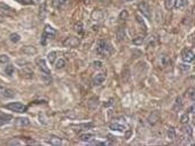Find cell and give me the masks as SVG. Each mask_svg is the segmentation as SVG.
I'll return each mask as SVG.
<instances>
[{"label":"cell","mask_w":195,"mask_h":146,"mask_svg":"<svg viewBox=\"0 0 195 146\" xmlns=\"http://www.w3.org/2000/svg\"><path fill=\"white\" fill-rule=\"evenodd\" d=\"M96 53L99 54L100 57L102 58H108L113 53V46L108 40H99L98 45H96Z\"/></svg>","instance_id":"6da1fadb"},{"label":"cell","mask_w":195,"mask_h":146,"mask_svg":"<svg viewBox=\"0 0 195 146\" xmlns=\"http://www.w3.org/2000/svg\"><path fill=\"white\" fill-rule=\"evenodd\" d=\"M55 35H56V31H55V29H54L53 27H51L50 24L45 25L44 32H43V35H41V39H40V44H41V45H46L47 39L54 38Z\"/></svg>","instance_id":"7a4b0ae2"},{"label":"cell","mask_w":195,"mask_h":146,"mask_svg":"<svg viewBox=\"0 0 195 146\" xmlns=\"http://www.w3.org/2000/svg\"><path fill=\"white\" fill-rule=\"evenodd\" d=\"M138 9L142 14V16H145L147 20L152 21V9H150V7H149V5L147 3H145V1L140 3L138 5Z\"/></svg>","instance_id":"3957f363"},{"label":"cell","mask_w":195,"mask_h":146,"mask_svg":"<svg viewBox=\"0 0 195 146\" xmlns=\"http://www.w3.org/2000/svg\"><path fill=\"white\" fill-rule=\"evenodd\" d=\"M6 108H8V109H11L13 112H16V113H24V112H27V106L23 105L22 103H20V101L8 103Z\"/></svg>","instance_id":"277c9868"},{"label":"cell","mask_w":195,"mask_h":146,"mask_svg":"<svg viewBox=\"0 0 195 146\" xmlns=\"http://www.w3.org/2000/svg\"><path fill=\"white\" fill-rule=\"evenodd\" d=\"M80 43V40L78 37H75V36H70V37H68L66 38L63 42V46L64 47H69V48H75V47H77Z\"/></svg>","instance_id":"5b68a950"},{"label":"cell","mask_w":195,"mask_h":146,"mask_svg":"<svg viewBox=\"0 0 195 146\" xmlns=\"http://www.w3.org/2000/svg\"><path fill=\"white\" fill-rule=\"evenodd\" d=\"M181 59L186 63H191L194 61V52L191 48H184L181 51Z\"/></svg>","instance_id":"8992f818"},{"label":"cell","mask_w":195,"mask_h":146,"mask_svg":"<svg viewBox=\"0 0 195 146\" xmlns=\"http://www.w3.org/2000/svg\"><path fill=\"white\" fill-rule=\"evenodd\" d=\"M14 96H15V91L8 89V88L0 86V98L1 99H11Z\"/></svg>","instance_id":"52a82bcc"},{"label":"cell","mask_w":195,"mask_h":146,"mask_svg":"<svg viewBox=\"0 0 195 146\" xmlns=\"http://www.w3.org/2000/svg\"><path fill=\"white\" fill-rule=\"evenodd\" d=\"M36 63H37V66L39 67V69L43 71V73L51 74V69L48 68V66H47V63H46V61L44 60V59H41V58H38V59L36 60Z\"/></svg>","instance_id":"ba28073f"},{"label":"cell","mask_w":195,"mask_h":146,"mask_svg":"<svg viewBox=\"0 0 195 146\" xmlns=\"http://www.w3.org/2000/svg\"><path fill=\"white\" fill-rule=\"evenodd\" d=\"M110 130H113V131H117V132H125L126 131V125L123 124V123H118V122H114L111 124L109 125Z\"/></svg>","instance_id":"9c48e42d"},{"label":"cell","mask_w":195,"mask_h":146,"mask_svg":"<svg viewBox=\"0 0 195 146\" xmlns=\"http://www.w3.org/2000/svg\"><path fill=\"white\" fill-rule=\"evenodd\" d=\"M105 79H106V74L105 73H99V74H96L94 77H93V85L94 86H100L105 82Z\"/></svg>","instance_id":"30bf717a"},{"label":"cell","mask_w":195,"mask_h":146,"mask_svg":"<svg viewBox=\"0 0 195 146\" xmlns=\"http://www.w3.org/2000/svg\"><path fill=\"white\" fill-rule=\"evenodd\" d=\"M91 18L94 22H101L103 20V13L100 9H94L91 14Z\"/></svg>","instance_id":"8fae6325"},{"label":"cell","mask_w":195,"mask_h":146,"mask_svg":"<svg viewBox=\"0 0 195 146\" xmlns=\"http://www.w3.org/2000/svg\"><path fill=\"white\" fill-rule=\"evenodd\" d=\"M13 120V116L9 114H5L2 112H0V124H8Z\"/></svg>","instance_id":"7c38bea8"},{"label":"cell","mask_w":195,"mask_h":146,"mask_svg":"<svg viewBox=\"0 0 195 146\" xmlns=\"http://www.w3.org/2000/svg\"><path fill=\"white\" fill-rule=\"evenodd\" d=\"M158 121H160V115H158V113H157V112H153L152 114L149 115L148 123L150 125H154V124H156Z\"/></svg>","instance_id":"4fadbf2b"},{"label":"cell","mask_w":195,"mask_h":146,"mask_svg":"<svg viewBox=\"0 0 195 146\" xmlns=\"http://www.w3.org/2000/svg\"><path fill=\"white\" fill-rule=\"evenodd\" d=\"M15 124L18 127H28L30 125V121L28 118H18L15 120Z\"/></svg>","instance_id":"5bb4252c"},{"label":"cell","mask_w":195,"mask_h":146,"mask_svg":"<svg viewBox=\"0 0 195 146\" xmlns=\"http://www.w3.org/2000/svg\"><path fill=\"white\" fill-rule=\"evenodd\" d=\"M116 36H117V39L122 42V40L125 39V36H126V31H125V28L124 27H119V28L117 29V32H116Z\"/></svg>","instance_id":"9a60e30c"},{"label":"cell","mask_w":195,"mask_h":146,"mask_svg":"<svg viewBox=\"0 0 195 146\" xmlns=\"http://www.w3.org/2000/svg\"><path fill=\"white\" fill-rule=\"evenodd\" d=\"M188 5V0H176L174 1V8L176 9H184Z\"/></svg>","instance_id":"2e32d148"},{"label":"cell","mask_w":195,"mask_h":146,"mask_svg":"<svg viewBox=\"0 0 195 146\" xmlns=\"http://www.w3.org/2000/svg\"><path fill=\"white\" fill-rule=\"evenodd\" d=\"M69 0H52V5H53L54 8H57V9H60L64 6V5H67V3Z\"/></svg>","instance_id":"e0dca14e"},{"label":"cell","mask_w":195,"mask_h":146,"mask_svg":"<svg viewBox=\"0 0 195 146\" xmlns=\"http://www.w3.org/2000/svg\"><path fill=\"white\" fill-rule=\"evenodd\" d=\"M50 144L53 146H60L62 145V139L57 136H51L50 137Z\"/></svg>","instance_id":"ac0fdd59"},{"label":"cell","mask_w":195,"mask_h":146,"mask_svg":"<svg viewBox=\"0 0 195 146\" xmlns=\"http://www.w3.org/2000/svg\"><path fill=\"white\" fill-rule=\"evenodd\" d=\"M0 11L4 12V13H5V14H6V15H11V14H13V13H14V11H13V8L8 7L7 5L2 4V3H0Z\"/></svg>","instance_id":"d6986e66"},{"label":"cell","mask_w":195,"mask_h":146,"mask_svg":"<svg viewBox=\"0 0 195 146\" xmlns=\"http://www.w3.org/2000/svg\"><path fill=\"white\" fill-rule=\"evenodd\" d=\"M5 74L7 76H9V77L14 75V66L11 63L6 64V66H5Z\"/></svg>","instance_id":"ffe728a7"},{"label":"cell","mask_w":195,"mask_h":146,"mask_svg":"<svg viewBox=\"0 0 195 146\" xmlns=\"http://www.w3.org/2000/svg\"><path fill=\"white\" fill-rule=\"evenodd\" d=\"M56 55H57L56 51H52V52H50V53L47 54V60H48V62H50L51 64H53L54 62H55V60H56Z\"/></svg>","instance_id":"44dd1931"},{"label":"cell","mask_w":195,"mask_h":146,"mask_svg":"<svg viewBox=\"0 0 195 146\" xmlns=\"http://www.w3.org/2000/svg\"><path fill=\"white\" fill-rule=\"evenodd\" d=\"M181 107H183V99H181V97H177L176 103H174V106H173V111L174 112L180 111Z\"/></svg>","instance_id":"7402d4cb"},{"label":"cell","mask_w":195,"mask_h":146,"mask_svg":"<svg viewBox=\"0 0 195 146\" xmlns=\"http://www.w3.org/2000/svg\"><path fill=\"white\" fill-rule=\"evenodd\" d=\"M9 62H11V60H9V57H8V55H6V54H1V55H0V66L5 67V66L8 64Z\"/></svg>","instance_id":"603a6c76"},{"label":"cell","mask_w":195,"mask_h":146,"mask_svg":"<svg viewBox=\"0 0 195 146\" xmlns=\"http://www.w3.org/2000/svg\"><path fill=\"white\" fill-rule=\"evenodd\" d=\"M132 42H133V44H134V45H142V43H144V42H145V36L144 35H138L137 36V37H135V38H133V40H132Z\"/></svg>","instance_id":"cb8c5ba5"},{"label":"cell","mask_w":195,"mask_h":146,"mask_svg":"<svg viewBox=\"0 0 195 146\" xmlns=\"http://www.w3.org/2000/svg\"><path fill=\"white\" fill-rule=\"evenodd\" d=\"M177 137V133H176V130H174L173 127H170V128L168 129V138L170 139V140H174Z\"/></svg>","instance_id":"d4e9b609"},{"label":"cell","mask_w":195,"mask_h":146,"mask_svg":"<svg viewBox=\"0 0 195 146\" xmlns=\"http://www.w3.org/2000/svg\"><path fill=\"white\" fill-rule=\"evenodd\" d=\"M22 51H23V53L29 54V55H32V54H36V53H37V50H36V48L33 46H25Z\"/></svg>","instance_id":"484cf974"},{"label":"cell","mask_w":195,"mask_h":146,"mask_svg":"<svg viewBox=\"0 0 195 146\" xmlns=\"http://www.w3.org/2000/svg\"><path fill=\"white\" fill-rule=\"evenodd\" d=\"M92 138H93V135H91V133H82V135L79 136V139H80V140H83V142H87V143H89Z\"/></svg>","instance_id":"4316f807"},{"label":"cell","mask_w":195,"mask_h":146,"mask_svg":"<svg viewBox=\"0 0 195 146\" xmlns=\"http://www.w3.org/2000/svg\"><path fill=\"white\" fill-rule=\"evenodd\" d=\"M9 39H11L12 43H18L21 40V36L18 35V33H12L9 36Z\"/></svg>","instance_id":"83f0119b"},{"label":"cell","mask_w":195,"mask_h":146,"mask_svg":"<svg viewBox=\"0 0 195 146\" xmlns=\"http://www.w3.org/2000/svg\"><path fill=\"white\" fill-rule=\"evenodd\" d=\"M118 18L121 20V21H126L129 18V12L128 11H122L121 13H119V15H118Z\"/></svg>","instance_id":"f1b7e54d"},{"label":"cell","mask_w":195,"mask_h":146,"mask_svg":"<svg viewBox=\"0 0 195 146\" xmlns=\"http://www.w3.org/2000/svg\"><path fill=\"white\" fill-rule=\"evenodd\" d=\"M64 66H66L64 59H59V60L56 61V63H55V68H56V69H61V68H63Z\"/></svg>","instance_id":"f546056e"},{"label":"cell","mask_w":195,"mask_h":146,"mask_svg":"<svg viewBox=\"0 0 195 146\" xmlns=\"http://www.w3.org/2000/svg\"><path fill=\"white\" fill-rule=\"evenodd\" d=\"M188 121H189V114H188V113H186V114H184L183 116H181L180 123H181V124H187Z\"/></svg>","instance_id":"4dcf8cb0"},{"label":"cell","mask_w":195,"mask_h":146,"mask_svg":"<svg viewBox=\"0 0 195 146\" xmlns=\"http://www.w3.org/2000/svg\"><path fill=\"white\" fill-rule=\"evenodd\" d=\"M184 132L187 136H189V137H191L192 133H193V128H192L191 125H188V123H187V125H186V127L184 128Z\"/></svg>","instance_id":"1f68e13d"},{"label":"cell","mask_w":195,"mask_h":146,"mask_svg":"<svg viewBox=\"0 0 195 146\" xmlns=\"http://www.w3.org/2000/svg\"><path fill=\"white\" fill-rule=\"evenodd\" d=\"M93 123H89V124H78V125H72V128H77V129H82V128H92Z\"/></svg>","instance_id":"d6a6232c"},{"label":"cell","mask_w":195,"mask_h":146,"mask_svg":"<svg viewBox=\"0 0 195 146\" xmlns=\"http://www.w3.org/2000/svg\"><path fill=\"white\" fill-rule=\"evenodd\" d=\"M187 97H189L191 100H194V88H189L187 90Z\"/></svg>","instance_id":"836d02e7"},{"label":"cell","mask_w":195,"mask_h":146,"mask_svg":"<svg viewBox=\"0 0 195 146\" xmlns=\"http://www.w3.org/2000/svg\"><path fill=\"white\" fill-rule=\"evenodd\" d=\"M75 29H76V31L79 32V33H83V24L80 22H78L77 24L75 25Z\"/></svg>","instance_id":"e575fe53"},{"label":"cell","mask_w":195,"mask_h":146,"mask_svg":"<svg viewBox=\"0 0 195 146\" xmlns=\"http://www.w3.org/2000/svg\"><path fill=\"white\" fill-rule=\"evenodd\" d=\"M164 4H165V8L167 9H170L173 5V0H164Z\"/></svg>","instance_id":"d590c367"},{"label":"cell","mask_w":195,"mask_h":146,"mask_svg":"<svg viewBox=\"0 0 195 146\" xmlns=\"http://www.w3.org/2000/svg\"><path fill=\"white\" fill-rule=\"evenodd\" d=\"M43 79L45 81V83H46V84H48L50 82H52L51 75H50V74H46V73H45V75H43Z\"/></svg>","instance_id":"8d00e7d4"},{"label":"cell","mask_w":195,"mask_h":146,"mask_svg":"<svg viewBox=\"0 0 195 146\" xmlns=\"http://www.w3.org/2000/svg\"><path fill=\"white\" fill-rule=\"evenodd\" d=\"M179 68L181 69L183 73H186V71L189 70V66H187V64H179Z\"/></svg>","instance_id":"74e56055"},{"label":"cell","mask_w":195,"mask_h":146,"mask_svg":"<svg viewBox=\"0 0 195 146\" xmlns=\"http://www.w3.org/2000/svg\"><path fill=\"white\" fill-rule=\"evenodd\" d=\"M137 21H138L139 23H140V24L142 25V28H144V30H145V31H146V30H147V27H146L145 22H144V21H142V20H141V18H139V16H137Z\"/></svg>","instance_id":"f35d334b"},{"label":"cell","mask_w":195,"mask_h":146,"mask_svg":"<svg viewBox=\"0 0 195 146\" xmlns=\"http://www.w3.org/2000/svg\"><path fill=\"white\" fill-rule=\"evenodd\" d=\"M18 1L20 4H23V5H31L32 4V0H16Z\"/></svg>","instance_id":"ab89813d"},{"label":"cell","mask_w":195,"mask_h":146,"mask_svg":"<svg viewBox=\"0 0 195 146\" xmlns=\"http://www.w3.org/2000/svg\"><path fill=\"white\" fill-rule=\"evenodd\" d=\"M8 145H23V143L17 142V140H11L8 142Z\"/></svg>","instance_id":"60d3db41"},{"label":"cell","mask_w":195,"mask_h":146,"mask_svg":"<svg viewBox=\"0 0 195 146\" xmlns=\"http://www.w3.org/2000/svg\"><path fill=\"white\" fill-rule=\"evenodd\" d=\"M94 67L95 68H101L102 67V63H101V62H100V61H94Z\"/></svg>","instance_id":"b9f144b4"},{"label":"cell","mask_w":195,"mask_h":146,"mask_svg":"<svg viewBox=\"0 0 195 146\" xmlns=\"http://www.w3.org/2000/svg\"><path fill=\"white\" fill-rule=\"evenodd\" d=\"M188 114H194V105H192L189 107V112H188Z\"/></svg>","instance_id":"7bdbcfd3"},{"label":"cell","mask_w":195,"mask_h":146,"mask_svg":"<svg viewBox=\"0 0 195 146\" xmlns=\"http://www.w3.org/2000/svg\"><path fill=\"white\" fill-rule=\"evenodd\" d=\"M40 1H41V0H32V3H35V4H38Z\"/></svg>","instance_id":"ee69618b"}]
</instances>
